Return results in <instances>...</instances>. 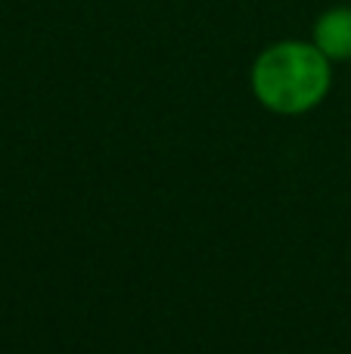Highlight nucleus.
Here are the masks:
<instances>
[{
  "mask_svg": "<svg viewBox=\"0 0 351 354\" xmlns=\"http://www.w3.org/2000/svg\"><path fill=\"white\" fill-rule=\"evenodd\" d=\"M249 87L274 115H305L327 100L333 87V62L314 41H277L252 62Z\"/></svg>",
  "mask_w": 351,
  "mask_h": 354,
  "instance_id": "f257e3e1",
  "label": "nucleus"
},
{
  "mask_svg": "<svg viewBox=\"0 0 351 354\" xmlns=\"http://www.w3.org/2000/svg\"><path fill=\"white\" fill-rule=\"evenodd\" d=\"M314 47L327 56L330 62H348L351 59V6H333L321 12L311 31Z\"/></svg>",
  "mask_w": 351,
  "mask_h": 354,
  "instance_id": "f03ea898",
  "label": "nucleus"
}]
</instances>
